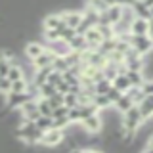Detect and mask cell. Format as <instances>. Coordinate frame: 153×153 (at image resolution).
Masks as SVG:
<instances>
[{"instance_id": "obj_3", "label": "cell", "mask_w": 153, "mask_h": 153, "mask_svg": "<svg viewBox=\"0 0 153 153\" xmlns=\"http://www.w3.org/2000/svg\"><path fill=\"white\" fill-rule=\"evenodd\" d=\"M80 126L88 134H98V132H102V128H103V119H102L100 113H92V115H88V117H84L82 121H80Z\"/></svg>"}, {"instance_id": "obj_6", "label": "cell", "mask_w": 153, "mask_h": 153, "mask_svg": "<svg viewBox=\"0 0 153 153\" xmlns=\"http://www.w3.org/2000/svg\"><path fill=\"white\" fill-rule=\"evenodd\" d=\"M54 59H56V54L46 48L40 56H36L35 59H31V63H33V69H42V67H50L54 63Z\"/></svg>"}, {"instance_id": "obj_8", "label": "cell", "mask_w": 153, "mask_h": 153, "mask_svg": "<svg viewBox=\"0 0 153 153\" xmlns=\"http://www.w3.org/2000/svg\"><path fill=\"white\" fill-rule=\"evenodd\" d=\"M84 38H86V42H88V48H90V50H98V46L102 44V40H103L102 33H100V29L96 27V25H92L88 31L84 33Z\"/></svg>"}, {"instance_id": "obj_34", "label": "cell", "mask_w": 153, "mask_h": 153, "mask_svg": "<svg viewBox=\"0 0 153 153\" xmlns=\"http://www.w3.org/2000/svg\"><path fill=\"white\" fill-rule=\"evenodd\" d=\"M142 90L146 94H153V79H146L142 84Z\"/></svg>"}, {"instance_id": "obj_17", "label": "cell", "mask_w": 153, "mask_h": 153, "mask_svg": "<svg viewBox=\"0 0 153 153\" xmlns=\"http://www.w3.org/2000/svg\"><path fill=\"white\" fill-rule=\"evenodd\" d=\"M124 75L128 76V80H130L132 86H142L143 80H146V76H143L142 71H130V69H126V73H124Z\"/></svg>"}, {"instance_id": "obj_35", "label": "cell", "mask_w": 153, "mask_h": 153, "mask_svg": "<svg viewBox=\"0 0 153 153\" xmlns=\"http://www.w3.org/2000/svg\"><path fill=\"white\" fill-rule=\"evenodd\" d=\"M56 88H57V92H59V94H67V92H69V84H67L63 79L56 84Z\"/></svg>"}, {"instance_id": "obj_21", "label": "cell", "mask_w": 153, "mask_h": 153, "mask_svg": "<svg viewBox=\"0 0 153 153\" xmlns=\"http://www.w3.org/2000/svg\"><path fill=\"white\" fill-rule=\"evenodd\" d=\"M109 86H111V80L109 79H100V80H96L94 82V94H105L109 90Z\"/></svg>"}, {"instance_id": "obj_15", "label": "cell", "mask_w": 153, "mask_h": 153, "mask_svg": "<svg viewBox=\"0 0 153 153\" xmlns=\"http://www.w3.org/2000/svg\"><path fill=\"white\" fill-rule=\"evenodd\" d=\"M132 105H134L132 98H130V96H128V94H124V92H123V96H121V98H119L117 102L113 103V107L117 109V113H124V111H126V109H130Z\"/></svg>"}, {"instance_id": "obj_10", "label": "cell", "mask_w": 153, "mask_h": 153, "mask_svg": "<svg viewBox=\"0 0 153 153\" xmlns=\"http://www.w3.org/2000/svg\"><path fill=\"white\" fill-rule=\"evenodd\" d=\"M61 25H65V23H63V17H61L59 12L48 13L44 17V21H42V29H59Z\"/></svg>"}, {"instance_id": "obj_30", "label": "cell", "mask_w": 153, "mask_h": 153, "mask_svg": "<svg viewBox=\"0 0 153 153\" xmlns=\"http://www.w3.org/2000/svg\"><path fill=\"white\" fill-rule=\"evenodd\" d=\"M63 103L67 107H75V105H79V98L73 92H67V94H63Z\"/></svg>"}, {"instance_id": "obj_12", "label": "cell", "mask_w": 153, "mask_h": 153, "mask_svg": "<svg viewBox=\"0 0 153 153\" xmlns=\"http://www.w3.org/2000/svg\"><path fill=\"white\" fill-rule=\"evenodd\" d=\"M44 50H46V46L42 44V42L31 40V42H27V46H25V56L29 57V59H35V57L40 56Z\"/></svg>"}, {"instance_id": "obj_25", "label": "cell", "mask_w": 153, "mask_h": 153, "mask_svg": "<svg viewBox=\"0 0 153 153\" xmlns=\"http://www.w3.org/2000/svg\"><path fill=\"white\" fill-rule=\"evenodd\" d=\"M61 79H63L61 71H57V69H52L50 73H48V76H46V82H50V84H57Z\"/></svg>"}, {"instance_id": "obj_33", "label": "cell", "mask_w": 153, "mask_h": 153, "mask_svg": "<svg viewBox=\"0 0 153 153\" xmlns=\"http://www.w3.org/2000/svg\"><path fill=\"white\" fill-rule=\"evenodd\" d=\"M54 126L56 128H69L71 126V121H69V117H57V119H54Z\"/></svg>"}, {"instance_id": "obj_4", "label": "cell", "mask_w": 153, "mask_h": 153, "mask_svg": "<svg viewBox=\"0 0 153 153\" xmlns=\"http://www.w3.org/2000/svg\"><path fill=\"white\" fill-rule=\"evenodd\" d=\"M27 100H33V96L29 92H8L6 96H4V103L8 105L12 111H16V109H19L23 103L27 102ZM36 100V98H35Z\"/></svg>"}, {"instance_id": "obj_18", "label": "cell", "mask_w": 153, "mask_h": 153, "mask_svg": "<svg viewBox=\"0 0 153 153\" xmlns=\"http://www.w3.org/2000/svg\"><path fill=\"white\" fill-rule=\"evenodd\" d=\"M92 102H94V105L100 109V111H103V109H107V107H111V105H113L105 94H94V100H92Z\"/></svg>"}, {"instance_id": "obj_16", "label": "cell", "mask_w": 153, "mask_h": 153, "mask_svg": "<svg viewBox=\"0 0 153 153\" xmlns=\"http://www.w3.org/2000/svg\"><path fill=\"white\" fill-rule=\"evenodd\" d=\"M111 84L115 86V88H119L121 92H126V90L132 86V84H130V80H128V76L124 75V73H119V75L111 80Z\"/></svg>"}, {"instance_id": "obj_26", "label": "cell", "mask_w": 153, "mask_h": 153, "mask_svg": "<svg viewBox=\"0 0 153 153\" xmlns=\"http://www.w3.org/2000/svg\"><path fill=\"white\" fill-rule=\"evenodd\" d=\"M67 113H69V107H67L65 103L57 105V107L52 109V119H57V117H67Z\"/></svg>"}, {"instance_id": "obj_28", "label": "cell", "mask_w": 153, "mask_h": 153, "mask_svg": "<svg viewBox=\"0 0 153 153\" xmlns=\"http://www.w3.org/2000/svg\"><path fill=\"white\" fill-rule=\"evenodd\" d=\"M12 63H16V61L6 59V57L2 56V52H0V75L6 76V75H8V71H10V65H12Z\"/></svg>"}, {"instance_id": "obj_22", "label": "cell", "mask_w": 153, "mask_h": 153, "mask_svg": "<svg viewBox=\"0 0 153 153\" xmlns=\"http://www.w3.org/2000/svg\"><path fill=\"white\" fill-rule=\"evenodd\" d=\"M57 31H59V38H61V40H65V42H69L71 38L76 35L75 29H73V27H67V25H61Z\"/></svg>"}, {"instance_id": "obj_9", "label": "cell", "mask_w": 153, "mask_h": 153, "mask_svg": "<svg viewBox=\"0 0 153 153\" xmlns=\"http://www.w3.org/2000/svg\"><path fill=\"white\" fill-rule=\"evenodd\" d=\"M147 31H149V19L143 17H134L130 27H128L130 35H147Z\"/></svg>"}, {"instance_id": "obj_31", "label": "cell", "mask_w": 153, "mask_h": 153, "mask_svg": "<svg viewBox=\"0 0 153 153\" xmlns=\"http://www.w3.org/2000/svg\"><path fill=\"white\" fill-rule=\"evenodd\" d=\"M44 38H46V42H54V40H57L59 38V31L57 29H44Z\"/></svg>"}, {"instance_id": "obj_37", "label": "cell", "mask_w": 153, "mask_h": 153, "mask_svg": "<svg viewBox=\"0 0 153 153\" xmlns=\"http://www.w3.org/2000/svg\"><path fill=\"white\" fill-rule=\"evenodd\" d=\"M147 36L153 40V16L149 17V31H147Z\"/></svg>"}, {"instance_id": "obj_7", "label": "cell", "mask_w": 153, "mask_h": 153, "mask_svg": "<svg viewBox=\"0 0 153 153\" xmlns=\"http://www.w3.org/2000/svg\"><path fill=\"white\" fill-rule=\"evenodd\" d=\"M136 105H138V109H140L143 121H149L153 117V94H146Z\"/></svg>"}, {"instance_id": "obj_5", "label": "cell", "mask_w": 153, "mask_h": 153, "mask_svg": "<svg viewBox=\"0 0 153 153\" xmlns=\"http://www.w3.org/2000/svg\"><path fill=\"white\" fill-rule=\"evenodd\" d=\"M61 17H63V23L67 27H73L76 29L80 25V21H82V12H79V10H61Z\"/></svg>"}, {"instance_id": "obj_23", "label": "cell", "mask_w": 153, "mask_h": 153, "mask_svg": "<svg viewBox=\"0 0 153 153\" xmlns=\"http://www.w3.org/2000/svg\"><path fill=\"white\" fill-rule=\"evenodd\" d=\"M27 82H29L27 76H21V79H17V80H12V90H10V92H25Z\"/></svg>"}, {"instance_id": "obj_13", "label": "cell", "mask_w": 153, "mask_h": 153, "mask_svg": "<svg viewBox=\"0 0 153 153\" xmlns=\"http://www.w3.org/2000/svg\"><path fill=\"white\" fill-rule=\"evenodd\" d=\"M69 48L73 52H84V50H88V42H86V38H84V35H75L73 38L69 40Z\"/></svg>"}, {"instance_id": "obj_20", "label": "cell", "mask_w": 153, "mask_h": 153, "mask_svg": "<svg viewBox=\"0 0 153 153\" xmlns=\"http://www.w3.org/2000/svg\"><path fill=\"white\" fill-rule=\"evenodd\" d=\"M35 124H36L38 128H40L42 132H44V130H48V128L54 126V119H52L50 115H40V117H38L36 121H35Z\"/></svg>"}, {"instance_id": "obj_14", "label": "cell", "mask_w": 153, "mask_h": 153, "mask_svg": "<svg viewBox=\"0 0 153 153\" xmlns=\"http://www.w3.org/2000/svg\"><path fill=\"white\" fill-rule=\"evenodd\" d=\"M134 10V16L136 17H143V19H149L151 17V10L142 2V0H134V4L130 6Z\"/></svg>"}, {"instance_id": "obj_1", "label": "cell", "mask_w": 153, "mask_h": 153, "mask_svg": "<svg viewBox=\"0 0 153 153\" xmlns=\"http://www.w3.org/2000/svg\"><path fill=\"white\" fill-rule=\"evenodd\" d=\"M61 142H65V130H63V128L52 126V128H48V130L42 132V138H40V143H42V146L56 147V146H59Z\"/></svg>"}, {"instance_id": "obj_29", "label": "cell", "mask_w": 153, "mask_h": 153, "mask_svg": "<svg viewBox=\"0 0 153 153\" xmlns=\"http://www.w3.org/2000/svg\"><path fill=\"white\" fill-rule=\"evenodd\" d=\"M10 90H12V80H10L8 76H2V75H0V94L6 96Z\"/></svg>"}, {"instance_id": "obj_19", "label": "cell", "mask_w": 153, "mask_h": 153, "mask_svg": "<svg viewBox=\"0 0 153 153\" xmlns=\"http://www.w3.org/2000/svg\"><path fill=\"white\" fill-rule=\"evenodd\" d=\"M57 92L56 84H50V82H44L38 86V98H50V96H54Z\"/></svg>"}, {"instance_id": "obj_11", "label": "cell", "mask_w": 153, "mask_h": 153, "mask_svg": "<svg viewBox=\"0 0 153 153\" xmlns=\"http://www.w3.org/2000/svg\"><path fill=\"white\" fill-rule=\"evenodd\" d=\"M103 13H105V17H107V21L111 23V25H115V23H119L121 17H123V6L121 4H113V6H109Z\"/></svg>"}, {"instance_id": "obj_38", "label": "cell", "mask_w": 153, "mask_h": 153, "mask_svg": "<svg viewBox=\"0 0 153 153\" xmlns=\"http://www.w3.org/2000/svg\"><path fill=\"white\" fill-rule=\"evenodd\" d=\"M103 2L107 4V8H109V6H113V4H117V0H103Z\"/></svg>"}, {"instance_id": "obj_32", "label": "cell", "mask_w": 153, "mask_h": 153, "mask_svg": "<svg viewBox=\"0 0 153 153\" xmlns=\"http://www.w3.org/2000/svg\"><path fill=\"white\" fill-rule=\"evenodd\" d=\"M46 100H48V103L52 105V109H54V107H57V105H61V103H63V94L56 92L54 96H50V98H46Z\"/></svg>"}, {"instance_id": "obj_36", "label": "cell", "mask_w": 153, "mask_h": 153, "mask_svg": "<svg viewBox=\"0 0 153 153\" xmlns=\"http://www.w3.org/2000/svg\"><path fill=\"white\" fill-rule=\"evenodd\" d=\"M143 149H146V151H151V153H153V132L149 134V138H147V146L143 147Z\"/></svg>"}, {"instance_id": "obj_27", "label": "cell", "mask_w": 153, "mask_h": 153, "mask_svg": "<svg viewBox=\"0 0 153 153\" xmlns=\"http://www.w3.org/2000/svg\"><path fill=\"white\" fill-rule=\"evenodd\" d=\"M105 96L109 98V102H111V103H115V102H117V100H119V98L123 96V92H121L119 88H115V86L111 84V86H109V90L105 92Z\"/></svg>"}, {"instance_id": "obj_24", "label": "cell", "mask_w": 153, "mask_h": 153, "mask_svg": "<svg viewBox=\"0 0 153 153\" xmlns=\"http://www.w3.org/2000/svg\"><path fill=\"white\" fill-rule=\"evenodd\" d=\"M36 105H38V111H40V115H50V117H52V105L48 103L46 98H38L36 100Z\"/></svg>"}, {"instance_id": "obj_39", "label": "cell", "mask_w": 153, "mask_h": 153, "mask_svg": "<svg viewBox=\"0 0 153 153\" xmlns=\"http://www.w3.org/2000/svg\"><path fill=\"white\" fill-rule=\"evenodd\" d=\"M149 10H151V16H153V6H151V8H149Z\"/></svg>"}, {"instance_id": "obj_2", "label": "cell", "mask_w": 153, "mask_h": 153, "mask_svg": "<svg viewBox=\"0 0 153 153\" xmlns=\"http://www.w3.org/2000/svg\"><path fill=\"white\" fill-rule=\"evenodd\" d=\"M130 46L140 56H147L153 52V40L147 35H130Z\"/></svg>"}]
</instances>
